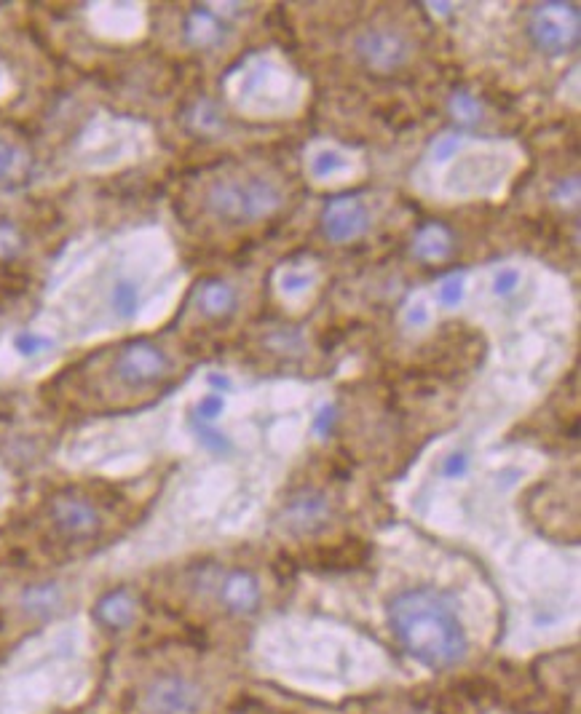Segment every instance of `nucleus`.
<instances>
[{
    "label": "nucleus",
    "instance_id": "1",
    "mask_svg": "<svg viewBox=\"0 0 581 714\" xmlns=\"http://www.w3.org/2000/svg\"><path fill=\"white\" fill-rule=\"evenodd\" d=\"M389 621L402 648L429 669L456 666L466 653V632L448 594L413 589L389 605Z\"/></svg>",
    "mask_w": 581,
    "mask_h": 714
},
{
    "label": "nucleus",
    "instance_id": "2",
    "mask_svg": "<svg viewBox=\"0 0 581 714\" xmlns=\"http://www.w3.org/2000/svg\"><path fill=\"white\" fill-rule=\"evenodd\" d=\"M282 204L279 190L268 180L247 177V180H220L209 190V209L223 220L247 222L266 217Z\"/></svg>",
    "mask_w": 581,
    "mask_h": 714
},
{
    "label": "nucleus",
    "instance_id": "3",
    "mask_svg": "<svg viewBox=\"0 0 581 714\" xmlns=\"http://www.w3.org/2000/svg\"><path fill=\"white\" fill-rule=\"evenodd\" d=\"M531 38L547 54H568L579 43V6L576 3H544L533 11Z\"/></svg>",
    "mask_w": 581,
    "mask_h": 714
},
{
    "label": "nucleus",
    "instance_id": "4",
    "mask_svg": "<svg viewBox=\"0 0 581 714\" xmlns=\"http://www.w3.org/2000/svg\"><path fill=\"white\" fill-rule=\"evenodd\" d=\"M201 704L199 688L185 677L169 674L158 677L145 693V706L150 714H193Z\"/></svg>",
    "mask_w": 581,
    "mask_h": 714
},
{
    "label": "nucleus",
    "instance_id": "5",
    "mask_svg": "<svg viewBox=\"0 0 581 714\" xmlns=\"http://www.w3.org/2000/svg\"><path fill=\"white\" fill-rule=\"evenodd\" d=\"M367 222H370V214H367L365 204H362L359 198L343 196L324 206V236L330 238V241H338V244L354 241V238L362 236L367 230Z\"/></svg>",
    "mask_w": 581,
    "mask_h": 714
},
{
    "label": "nucleus",
    "instance_id": "6",
    "mask_svg": "<svg viewBox=\"0 0 581 714\" xmlns=\"http://www.w3.org/2000/svg\"><path fill=\"white\" fill-rule=\"evenodd\" d=\"M51 522L67 538H92L100 530V511L89 498L65 495L51 503Z\"/></svg>",
    "mask_w": 581,
    "mask_h": 714
},
{
    "label": "nucleus",
    "instance_id": "7",
    "mask_svg": "<svg viewBox=\"0 0 581 714\" xmlns=\"http://www.w3.org/2000/svg\"><path fill=\"white\" fill-rule=\"evenodd\" d=\"M166 359L164 353L153 348V345H134L129 351L121 356L118 362V375L126 380V383H148V380H156L158 375H164Z\"/></svg>",
    "mask_w": 581,
    "mask_h": 714
},
{
    "label": "nucleus",
    "instance_id": "8",
    "mask_svg": "<svg viewBox=\"0 0 581 714\" xmlns=\"http://www.w3.org/2000/svg\"><path fill=\"white\" fill-rule=\"evenodd\" d=\"M223 602L236 613H252L260 605V586L255 575L247 570H236L225 578L223 583Z\"/></svg>",
    "mask_w": 581,
    "mask_h": 714
},
{
    "label": "nucleus",
    "instance_id": "9",
    "mask_svg": "<svg viewBox=\"0 0 581 714\" xmlns=\"http://www.w3.org/2000/svg\"><path fill=\"white\" fill-rule=\"evenodd\" d=\"M359 51H362V57H365L370 65L381 67V70L399 65V62L405 59V43L399 41L397 35L389 33L365 35L362 43H359Z\"/></svg>",
    "mask_w": 581,
    "mask_h": 714
},
{
    "label": "nucleus",
    "instance_id": "10",
    "mask_svg": "<svg viewBox=\"0 0 581 714\" xmlns=\"http://www.w3.org/2000/svg\"><path fill=\"white\" fill-rule=\"evenodd\" d=\"M137 616V602L129 591L118 589L110 591L108 597H102L100 605H97V618L102 624L113 626V629H124L129 626Z\"/></svg>",
    "mask_w": 581,
    "mask_h": 714
},
{
    "label": "nucleus",
    "instance_id": "11",
    "mask_svg": "<svg viewBox=\"0 0 581 714\" xmlns=\"http://www.w3.org/2000/svg\"><path fill=\"white\" fill-rule=\"evenodd\" d=\"M450 233L442 225H426L418 236H415L413 252L421 260H442L450 252Z\"/></svg>",
    "mask_w": 581,
    "mask_h": 714
},
{
    "label": "nucleus",
    "instance_id": "12",
    "mask_svg": "<svg viewBox=\"0 0 581 714\" xmlns=\"http://www.w3.org/2000/svg\"><path fill=\"white\" fill-rule=\"evenodd\" d=\"M199 300L201 308H204L209 316H223V313H228L233 308L236 295H233V289L228 287V284H223V281H212V284L201 289Z\"/></svg>",
    "mask_w": 581,
    "mask_h": 714
},
{
    "label": "nucleus",
    "instance_id": "13",
    "mask_svg": "<svg viewBox=\"0 0 581 714\" xmlns=\"http://www.w3.org/2000/svg\"><path fill=\"white\" fill-rule=\"evenodd\" d=\"M346 166H349L346 153L335 148H322L319 153L311 156V174H314V177H332V174L343 172Z\"/></svg>",
    "mask_w": 581,
    "mask_h": 714
},
{
    "label": "nucleus",
    "instance_id": "14",
    "mask_svg": "<svg viewBox=\"0 0 581 714\" xmlns=\"http://www.w3.org/2000/svg\"><path fill=\"white\" fill-rule=\"evenodd\" d=\"M223 410H225V394H220V391H209V394H204L199 402H196L191 418L212 426V423L223 415Z\"/></svg>",
    "mask_w": 581,
    "mask_h": 714
},
{
    "label": "nucleus",
    "instance_id": "15",
    "mask_svg": "<svg viewBox=\"0 0 581 714\" xmlns=\"http://www.w3.org/2000/svg\"><path fill=\"white\" fill-rule=\"evenodd\" d=\"M464 284V273H450V276H445V279L437 284V300H440V305L456 308V305L464 300Z\"/></svg>",
    "mask_w": 581,
    "mask_h": 714
},
{
    "label": "nucleus",
    "instance_id": "16",
    "mask_svg": "<svg viewBox=\"0 0 581 714\" xmlns=\"http://www.w3.org/2000/svg\"><path fill=\"white\" fill-rule=\"evenodd\" d=\"M217 35H220V30H217V22L212 14L201 11V14H196V17L191 19V38L196 43L207 46V43L217 41Z\"/></svg>",
    "mask_w": 581,
    "mask_h": 714
},
{
    "label": "nucleus",
    "instance_id": "17",
    "mask_svg": "<svg viewBox=\"0 0 581 714\" xmlns=\"http://www.w3.org/2000/svg\"><path fill=\"white\" fill-rule=\"evenodd\" d=\"M517 287H520V271L517 268H501L493 279V292L498 297H509Z\"/></svg>",
    "mask_w": 581,
    "mask_h": 714
},
{
    "label": "nucleus",
    "instance_id": "18",
    "mask_svg": "<svg viewBox=\"0 0 581 714\" xmlns=\"http://www.w3.org/2000/svg\"><path fill=\"white\" fill-rule=\"evenodd\" d=\"M19 164H22V153H19V148H14L11 142L0 140V177H9Z\"/></svg>",
    "mask_w": 581,
    "mask_h": 714
},
{
    "label": "nucleus",
    "instance_id": "19",
    "mask_svg": "<svg viewBox=\"0 0 581 714\" xmlns=\"http://www.w3.org/2000/svg\"><path fill=\"white\" fill-rule=\"evenodd\" d=\"M453 110H456L461 121H474L477 113H480V105H477L469 94H458V97L453 99Z\"/></svg>",
    "mask_w": 581,
    "mask_h": 714
},
{
    "label": "nucleus",
    "instance_id": "20",
    "mask_svg": "<svg viewBox=\"0 0 581 714\" xmlns=\"http://www.w3.org/2000/svg\"><path fill=\"white\" fill-rule=\"evenodd\" d=\"M57 602V591L54 589H35L27 594V605L33 610H46Z\"/></svg>",
    "mask_w": 581,
    "mask_h": 714
},
{
    "label": "nucleus",
    "instance_id": "21",
    "mask_svg": "<svg viewBox=\"0 0 581 714\" xmlns=\"http://www.w3.org/2000/svg\"><path fill=\"white\" fill-rule=\"evenodd\" d=\"M466 468H469V458L461 455V452H456V455H450V458L445 460L442 471H445V476H450V479H458V476L466 474Z\"/></svg>",
    "mask_w": 581,
    "mask_h": 714
},
{
    "label": "nucleus",
    "instance_id": "22",
    "mask_svg": "<svg viewBox=\"0 0 581 714\" xmlns=\"http://www.w3.org/2000/svg\"><path fill=\"white\" fill-rule=\"evenodd\" d=\"M308 284H311V279H308L306 273L287 271V273H284V276H282L284 292H300V289H306Z\"/></svg>",
    "mask_w": 581,
    "mask_h": 714
},
{
    "label": "nucleus",
    "instance_id": "23",
    "mask_svg": "<svg viewBox=\"0 0 581 714\" xmlns=\"http://www.w3.org/2000/svg\"><path fill=\"white\" fill-rule=\"evenodd\" d=\"M407 324H426V319H429V313H426V308L421 303H415L407 308Z\"/></svg>",
    "mask_w": 581,
    "mask_h": 714
},
{
    "label": "nucleus",
    "instance_id": "24",
    "mask_svg": "<svg viewBox=\"0 0 581 714\" xmlns=\"http://www.w3.org/2000/svg\"><path fill=\"white\" fill-rule=\"evenodd\" d=\"M456 150H458L456 137H445V140H442L440 145H437V150H434V153H437V158H440V161H445V158L453 156Z\"/></svg>",
    "mask_w": 581,
    "mask_h": 714
},
{
    "label": "nucleus",
    "instance_id": "25",
    "mask_svg": "<svg viewBox=\"0 0 581 714\" xmlns=\"http://www.w3.org/2000/svg\"><path fill=\"white\" fill-rule=\"evenodd\" d=\"M330 423H332V410H327V407H324V410L319 412V418H316V428H322L324 431V428L330 426Z\"/></svg>",
    "mask_w": 581,
    "mask_h": 714
}]
</instances>
